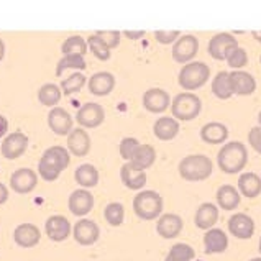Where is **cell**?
I'll return each mask as SVG.
<instances>
[{"label": "cell", "mask_w": 261, "mask_h": 261, "mask_svg": "<svg viewBox=\"0 0 261 261\" xmlns=\"http://www.w3.org/2000/svg\"><path fill=\"white\" fill-rule=\"evenodd\" d=\"M248 150L242 141H228L217 154V165L227 174H237L247 166Z\"/></svg>", "instance_id": "1"}, {"label": "cell", "mask_w": 261, "mask_h": 261, "mask_svg": "<svg viewBox=\"0 0 261 261\" xmlns=\"http://www.w3.org/2000/svg\"><path fill=\"white\" fill-rule=\"evenodd\" d=\"M212 160L205 154H189L179 163V174L191 182L204 181L212 174Z\"/></svg>", "instance_id": "2"}, {"label": "cell", "mask_w": 261, "mask_h": 261, "mask_svg": "<svg viewBox=\"0 0 261 261\" xmlns=\"http://www.w3.org/2000/svg\"><path fill=\"white\" fill-rule=\"evenodd\" d=\"M133 212L141 220H156L163 215V197L156 191H141L133 199Z\"/></svg>", "instance_id": "3"}, {"label": "cell", "mask_w": 261, "mask_h": 261, "mask_svg": "<svg viewBox=\"0 0 261 261\" xmlns=\"http://www.w3.org/2000/svg\"><path fill=\"white\" fill-rule=\"evenodd\" d=\"M208 77H211V68L202 61H192L182 66V69L179 71V86L186 89V92L196 91V89L202 87Z\"/></svg>", "instance_id": "4"}, {"label": "cell", "mask_w": 261, "mask_h": 261, "mask_svg": "<svg viewBox=\"0 0 261 261\" xmlns=\"http://www.w3.org/2000/svg\"><path fill=\"white\" fill-rule=\"evenodd\" d=\"M200 110H202V102L192 92H181L171 100V112L176 120H194L200 114Z\"/></svg>", "instance_id": "5"}, {"label": "cell", "mask_w": 261, "mask_h": 261, "mask_svg": "<svg viewBox=\"0 0 261 261\" xmlns=\"http://www.w3.org/2000/svg\"><path fill=\"white\" fill-rule=\"evenodd\" d=\"M238 48V41L232 33H217L208 41V55L217 61H227L230 53Z\"/></svg>", "instance_id": "6"}, {"label": "cell", "mask_w": 261, "mask_h": 261, "mask_svg": "<svg viewBox=\"0 0 261 261\" xmlns=\"http://www.w3.org/2000/svg\"><path fill=\"white\" fill-rule=\"evenodd\" d=\"M199 51V40L194 35H182L173 46V59L176 63L188 64Z\"/></svg>", "instance_id": "7"}, {"label": "cell", "mask_w": 261, "mask_h": 261, "mask_svg": "<svg viewBox=\"0 0 261 261\" xmlns=\"http://www.w3.org/2000/svg\"><path fill=\"white\" fill-rule=\"evenodd\" d=\"M72 237H74V240L79 245H83V247H91V245H94L99 240L100 230L94 220L83 219V220H77L76 225L72 227Z\"/></svg>", "instance_id": "8"}, {"label": "cell", "mask_w": 261, "mask_h": 261, "mask_svg": "<svg viewBox=\"0 0 261 261\" xmlns=\"http://www.w3.org/2000/svg\"><path fill=\"white\" fill-rule=\"evenodd\" d=\"M103 118H106L103 107L95 102L84 103V106L77 110V115H76L77 123L81 126H84V128H95V126H99L103 122Z\"/></svg>", "instance_id": "9"}, {"label": "cell", "mask_w": 261, "mask_h": 261, "mask_svg": "<svg viewBox=\"0 0 261 261\" xmlns=\"http://www.w3.org/2000/svg\"><path fill=\"white\" fill-rule=\"evenodd\" d=\"M228 225V232L232 233L235 238H240V240H248L255 233V220H253L250 215L247 214H233L232 217L227 222Z\"/></svg>", "instance_id": "10"}, {"label": "cell", "mask_w": 261, "mask_h": 261, "mask_svg": "<svg viewBox=\"0 0 261 261\" xmlns=\"http://www.w3.org/2000/svg\"><path fill=\"white\" fill-rule=\"evenodd\" d=\"M143 106L151 114H163L171 106V97L165 89L153 87L143 94Z\"/></svg>", "instance_id": "11"}, {"label": "cell", "mask_w": 261, "mask_h": 261, "mask_svg": "<svg viewBox=\"0 0 261 261\" xmlns=\"http://www.w3.org/2000/svg\"><path fill=\"white\" fill-rule=\"evenodd\" d=\"M36 184H38V176L30 168H20L10 177V188L18 194L32 192L36 188Z\"/></svg>", "instance_id": "12"}, {"label": "cell", "mask_w": 261, "mask_h": 261, "mask_svg": "<svg viewBox=\"0 0 261 261\" xmlns=\"http://www.w3.org/2000/svg\"><path fill=\"white\" fill-rule=\"evenodd\" d=\"M28 148V137L21 132L10 133L2 141V154L7 160H17L27 151Z\"/></svg>", "instance_id": "13"}, {"label": "cell", "mask_w": 261, "mask_h": 261, "mask_svg": "<svg viewBox=\"0 0 261 261\" xmlns=\"http://www.w3.org/2000/svg\"><path fill=\"white\" fill-rule=\"evenodd\" d=\"M44 232L53 242H64L71 235V223L63 215H51L44 223Z\"/></svg>", "instance_id": "14"}, {"label": "cell", "mask_w": 261, "mask_h": 261, "mask_svg": "<svg viewBox=\"0 0 261 261\" xmlns=\"http://www.w3.org/2000/svg\"><path fill=\"white\" fill-rule=\"evenodd\" d=\"M40 228L33 225V223H20L13 232L15 243L21 248H33L40 243Z\"/></svg>", "instance_id": "15"}, {"label": "cell", "mask_w": 261, "mask_h": 261, "mask_svg": "<svg viewBox=\"0 0 261 261\" xmlns=\"http://www.w3.org/2000/svg\"><path fill=\"white\" fill-rule=\"evenodd\" d=\"M48 125L56 135H69L72 132V117L63 107H55L48 114Z\"/></svg>", "instance_id": "16"}, {"label": "cell", "mask_w": 261, "mask_h": 261, "mask_svg": "<svg viewBox=\"0 0 261 261\" xmlns=\"http://www.w3.org/2000/svg\"><path fill=\"white\" fill-rule=\"evenodd\" d=\"M68 205H69V211L74 215H77V217H84V215H87L92 211L94 196L86 189H77L69 196Z\"/></svg>", "instance_id": "17"}, {"label": "cell", "mask_w": 261, "mask_h": 261, "mask_svg": "<svg viewBox=\"0 0 261 261\" xmlns=\"http://www.w3.org/2000/svg\"><path fill=\"white\" fill-rule=\"evenodd\" d=\"M182 230V219L177 214H163L156 222V232L165 240L176 238Z\"/></svg>", "instance_id": "18"}, {"label": "cell", "mask_w": 261, "mask_h": 261, "mask_svg": "<svg viewBox=\"0 0 261 261\" xmlns=\"http://www.w3.org/2000/svg\"><path fill=\"white\" fill-rule=\"evenodd\" d=\"M230 86L235 95H250L256 91V79L250 72L232 71L230 72Z\"/></svg>", "instance_id": "19"}, {"label": "cell", "mask_w": 261, "mask_h": 261, "mask_svg": "<svg viewBox=\"0 0 261 261\" xmlns=\"http://www.w3.org/2000/svg\"><path fill=\"white\" fill-rule=\"evenodd\" d=\"M228 248V237L220 228H211L204 233V250L207 255H219Z\"/></svg>", "instance_id": "20"}, {"label": "cell", "mask_w": 261, "mask_h": 261, "mask_svg": "<svg viewBox=\"0 0 261 261\" xmlns=\"http://www.w3.org/2000/svg\"><path fill=\"white\" fill-rule=\"evenodd\" d=\"M219 220V207L212 202L200 204L194 215V223L200 230H211Z\"/></svg>", "instance_id": "21"}, {"label": "cell", "mask_w": 261, "mask_h": 261, "mask_svg": "<svg viewBox=\"0 0 261 261\" xmlns=\"http://www.w3.org/2000/svg\"><path fill=\"white\" fill-rule=\"evenodd\" d=\"M120 177L122 182L132 191H138L141 188H145L146 184V173L143 169L137 168L132 163H125V165L120 168Z\"/></svg>", "instance_id": "22"}, {"label": "cell", "mask_w": 261, "mask_h": 261, "mask_svg": "<svg viewBox=\"0 0 261 261\" xmlns=\"http://www.w3.org/2000/svg\"><path fill=\"white\" fill-rule=\"evenodd\" d=\"M115 87V77L112 72L107 71H100V72H95L94 76H91L89 79V91L94 95H107L114 91Z\"/></svg>", "instance_id": "23"}, {"label": "cell", "mask_w": 261, "mask_h": 261, "mask_svg": "<svg viewBox=\"0 0 261 261\" xmlns=\"http://www.w3.org/2000/svg\"><path fill=\"white\" fill-rule=\"evenodd\" d=\"M215 199H217V205L223 208V211H235V208L240 205L242 194L238 192V189L233 188L232 184H223L217 189Z\"/></svg>", "instance_id": "24"}, {"label": "cell", "mask_w": 261, "mask_h": 261, "mask_svg": "<svg viewBox=\"0 0 261 261\" xmlns=\"http://www.w3.org/2000/svg\"><path fill=\"white\" fill-rule=\"evenodd\" d=\"M68 148L74 156H86L91 150V137L84 128H72L68 135Z\"/></svg>", "instance_id": "25"}, {"label": "cell", "mask_w": 261, "mask_h": 261, "mask_svg": "<svg viewBox=\"0 0 261 261\" xmlns=\"http://www.w3.org/2000/svg\"><path fill=\"white\" fill-rule=\"evenodd\" d=\"M200 138L208 145H220L228 138V128L220 122H208L200 128Z\"/></svg>", "instance_id": "26"}, {"label": "cell", "mask_w": 261, "mask_h": 261, "mask_svg": "<svg viewBox=\"0 0 261 261\" xmlns=\"http://www.w3.org/2000/svg\"><path fill=\"white\" fill-rule=\"evenodd\" d=\"M153 133L156 138H160L163 141H169L177 137L179 123L174 117H160L153 125Z\"/></svg>", "instance_id": "27"}, {"label": "cell", "mask_w": 261, "mask_h": 261, "mask_svg": "<svg viewBox=\"0 0 261 261\" xmlns=\"http://www.w3.org/2000/svg\"><path fill=\"white\" fill-rule=\"evenodd\" d=\"M238 192L248 199H255L261 194V177L255 173H243L238 177Z\"/></svg>", "instance_id": "28"}, {"label": "cell", "mask_w": 261, "mask_h": 261, "mask_svg": "<svg viewBox=\"0 0 261 261\" xmlns=\"http://www.w3.org/2000/svg\"><path fill=\"white\" fill-rule=\"evenodd\" d=\"M41 160L44 163H48V165H51L53 168H56L58 171H64L69 166L71 156H69L68 150L63 146H51L43 153Z\"/></svg>", "instance_id": "29"}, {"label": "cell", "mask_w": 261, "mask_h": 261, "mask_svg": "<svg viewBox=\"0 0 261 261\" xmlns=\"http://www.w3.org/2000/svg\"><path fill=\"white\" fill-rule=\"evenodd\" d=\"M156 160V151L151 145H146V143H140L138 148L133 153L130 163L132 165H135L137 168L140 169H146V168H151V165Z\"/></svg>", "instance_id": "30"}, {"label": "cell", "mask_w": 261, "mask_h": 261, "mask_svg": "<svg viewBox=\"0 0 261 261\" xmlns=\"http://www.w3.org/2000/svg\"><path fill=\"white\" fill-rule=\"evenodd\" d=\"M212 92L215 97H219L222 100L230 99V97L233 95L232 86H230V72H227V71L217 72V76H215L212 81Z\"/></svg>", "instance_id": "31"}, {"label": "cell", "mask_w": 261, "mask_h": 261, "mask_svg": "<svg viewBox=\"0 0 261 261\" xmlns=\"http://www.w3.org/2000/svg\"><path fill=\"white\" fill-rule=\"evenodd\" d=\"M74 177L83 188H94L99 182V171L92 165H81L74 173Z\"/></svg>", "instance_id": "32"}, {"label": "cell", "mask_w": 261, "mask_h": 261, "mask_svg": "<svg viewBox=\"0 0 261 261\" xmlns=\"http://www.w3.org/2000/svg\"><path fill=\"white\" fill-rule=\"evenodd\" d=\"M87 68L86 59L83 55H66L56 64V76H61L66 69H79L83 71Z\"/></svg>", "instance_id": "33"}, {"label": "cell", "mask_w": 261, "mask_h": 261, "mask_svg": "<svg viewBox=\"0 0 261 261\" xmlns=\"http://www.w3.org/2000/svg\"><path fill=\"white\" fill-rule=\"evenodd\" d=\"M61 95H63L61 87L56 84H44L38 91V99L43 106H46V107L56 106V103L61 100Z\"/></svg>", "instance_id": "34"}, {"label": "cell", "mask_w": 261, "mask_h": 261, "mask_svg": "<svg viewBox=\"0 0 261 261\" xmlns=\"http://www.w3.org/2000/svg\"><path fill=\"white\" fill-rule=\"evenodd\" d=\"M196 256V251L188 243H176L171 247L165 261H192Z\"/></svg>", "instance_id": "35"}, {"label": "cell", "mask_w": 261, "mask_h": 261, "mask_svg": "<svg viewBox=\"0 0 261 261\" xmlns=\"http://www.w3.org/2000/svg\"><path fill=\"white\" fill-rule=\"evenodd\" d=\"M61 51L64 56L66 55H83L84 56L87 53V43L83 36L74 35V36H69V38L63 43Z\"/></svg>", "instance_id": "36"}, {"label": "cell", "mask_w": 261, "mask_h": 261, "mask_svg": "<svg viewBox=\"0 0 261 261\" xmlns=\"http://www.w3.org/2000/svg\"><path fill=\"white\" fill-rule=\"evenodd\" d=\"M103 217L110 223L112 227H118L123 223L125 219V208L120 202H110L106 211H103Z\"/></svg>", "instance_id": "37"}, {"label": "cell", "mask_w": 261, "mask_h": 261, "mask_svg": "<svg viewBox=\"0 0 261 261\" xmlns=\"http://www.w3.org/2000/svg\"><path fill=\"white\" fill-rule=\"evenodd\" d=\"M84 84H86V76H84V74L74 72V74H71L69 77L63 79L61 91H63L64 95H71L74 92H79L81 89L84 87Z\"/></svg>", "instance_id": "38"}, {"label": "cell", "mask_w": 261, "mask_h": 261, "mask_svg": "<svg viewBox=\"0 0 261 261\" xmlns=\"http://www.w3.org/2000/svg\"><path fill=\"white\" fill-rule=\"evenodd\" d=\"M87 48L91 49L92 55L97 59H100V61H107L110 58V48L97 35H91L87 38Z\"/></svg>", "instance_id": "39"}, {"label": "cell", "mask_w": 261, "mask_h": 261, "mask_svg": "<svg viewBox=\"0 0 261 261\" xmlns=\"http://www.w3.org/2000/svg\"><path fill=\"white\" fill-rule=\"evenodd\" d=\"M227 63L230 68H233L235 71H240V68H243V66H247L248 63V55L247 51H245L243 48H235L232 53H230V56L227 58Z\"/></svg>", "instance_id": "40"}, {"label": "cell", "mask_w": 261, "mask_h": 261, "mask_svg": "<svg viewBox=\"0 0 261 261\" xmlns=\"http://www.w3.org/2000/svg\"><path fill=\"white\" fill-rule=\"evenodd\" d=\"M138 140L133 138V137H126L120 141V146H118V150H120V156L122 158L128 163L132 160L133 153H135V150L138 148Z\"/></svg>", "instance_id": "41"}, {"label": "cell", "mask_w": 261, "mask_h": 261, "mask_svg": "<svg viewBox=\"0 0 261 261\" xmlns=\"http://www.w3.org/2000/svg\"><path fill=\"white\" fill-rule=\"evenodd\" d=\"M99 38L107 44L110 49L117 48L118 44H120V32H117V30H100V32L95 33Z\"/></svg>", "instance_id": "42"}, {"label": "cell", "mask_w": 261, "mask_h": 261, "mask_svg": "<svg viewBox=\"0 0 261 261\" xmlns=\"http://www.w3.org/2000/svg\"><path fill=\"white\" fill-rule=\"evenodd\" d=\"M179 30H171V32H165V30H156L154 32V38L161 44H169V43H176L179 40Z\"/></svg>", "instance_id": "43"}, {"label": "cell", "mask_w": 261, "mask_h": 261, "mask_svg": "<svg viewBox=\"0 0 261 261\" xmlns=\"http://www.w3.org/2000/svg\"><path fill=\"white\" fill-rule=\"evenodd\" d=\"M38 173H40V176L44 179V181H56L61 171H58L56 168H53L51 165H48V163H44L43 160H40V163H38Z\"/></svg>", "instance_id": "44"}, {"label": "cell", "mask_w": 261, "mask_h": 261, "mask_svg": "<svg viewBox=\"0 0 261 261\" xmlns=\"http://www.w3.org/2000/svg\"><path fill=\"white\" fill-rule=\"evenodd\" d=\"M248 141L253 150L261 154V128L259 126H253L248 132Z\"/></svg>", "instance_id": "45"}, {"label": "cell", "mask_w": 261, "mask_h": 261, "mask_svg": "<svg viewBox=\"0 0 261 261\" xmlns=\"http://www.w3.org/2000/svg\"><path fill=\"white\" fill-rule=\"evenodd\" d=\"M145 30H140V32H130V30H125L123 35L126 36V38H130V40H140L141 36H145Z\"/></svg>", "instance_id": "46"}, {"label": "cell", "mask_w": 261, "mask_h": 261, "mask_svg": "<svg viewBox=\"0 0 261 261\" xmlns=\"http://www.w3.org/2000/svg\"><path fill=\"white\" fill-rule=\"evenodd\" d=\"M7 130H9V122H7V118L4 115H0V138H2Z\"/></svg>", "instance_id": "47"}, {"label": "cell", "mask_w": 261, "mask_h": 261, "mask_svg": "<svg viewBox=\"0 0 261 261\" xmlns=\"http://www.w3.org/2000/svg\"><path fill=\"white\" fill-rule=\"evenodd\" d=\"M7 199H9V189L0 182V204H5Z\"/></svg>", "instance_id": "48"}, {"label": "cell", "mask_w": 261, "mask_h": 261, "mask_svg": "<svg viewBox=\"0 0 261 261\" xmlns=\"http://www.w3.org/2000/svg\"><path fill=\"white\" fill-rule=\"evenodd\" d=\"M4 55H5V44H4L2 38H0V61L4 59Z\"/></svg>", "instance_id": "49"}, {"label": "cell", "mask_w": 261, "mask_h": 261, "mask_svg": "<svg viewBox=\"0 0 261 261\" xmlns=\"http://www.w3.org/2000/svg\"><path fill=\"white\" fill-rule=\"evenodd\" d=\"M258 126H259V128H261V110H259V114H258Z\"/></svg>", "instance_id": "50"}, {"label": "cell", "mask_w": 261, "mask_h": 261, "mask_svg": "<svg viewBox=\"0 0 261 261\" xmlns=\"http://www.w3.org/2000/svg\"><path fill=\"white\" fill-rule=\"evenodd\" d=\"M250 261H261V258H253V259H250Z\"/></svg>", "instance_id": "51"}, {"label": "cell", "mask_w": 261, "mask_h": 261, "mask_svg": "<svg viewBox=\"0 0 261 261\" xmlns=\"http://www.w3.org/2000/svg\"><path fill=\"white\" fill-rule=\"evenodd\" d=\"M258 248H259V253H261V238H259V245H258Z\"/></svg>", "instance_id": "52"}, {"label": "cell", "mask_w": 261, "mask_h": 261, "mask_svg": "<svg viewBox=\"0 0 261 261\" xmlns=\"http://www.w3.org/2000/svg\"><path fill=\"white\" fill-rule=\"evenodd\" d=\"M259 63H261V56H259Z\"/></svg>", "instance_id": "53"}]
</instances>
